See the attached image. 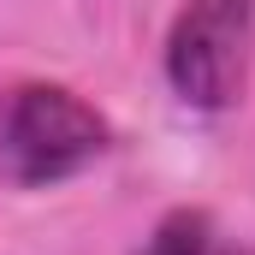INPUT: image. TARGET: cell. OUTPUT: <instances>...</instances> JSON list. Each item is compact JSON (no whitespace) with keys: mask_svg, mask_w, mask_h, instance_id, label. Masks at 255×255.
<instances>
[{"mask_svg":"<svg viewBox=\"0 0 255 255\" xmlns=\"http://www.w3.org/2000/svg\"><path fill=\"white\" fill-rule=\"evenodd\" d=\"M113 148V119L71 83L18 77L0 83V184L54 190Z\"/></svg>","mask_w":255,"mask_h":255,"instance_id":"1","label":"cell"},{"mask_svg":"<svg viewBox=\"0 0 255 255\" xmlns=\"http://www.w3.org/2000/svg\"><path fill=\"white\" fill-rule=\"evenodd\" d=\"M160 71L190 113H232L255 71V0H184L166 24Z\"/></svg>","mask_w":255,"mask_h":255,"instance_id":"2","label":"cell"},{"mask_svg":"<svg viewBox=\"0 0 255 255\" xmlns=\"http://www.w3.org/2000/svg\"><path fill=\"white\" fill-rule=\"evenodd\" d=\"M136 255H255V244L238 226H226L214 208H190L184 202V208H166L148 226Z\"/></svg>","mask_w":255,"mask_h":255,"instance_id":"3","label":"cell"}]
</instances>
